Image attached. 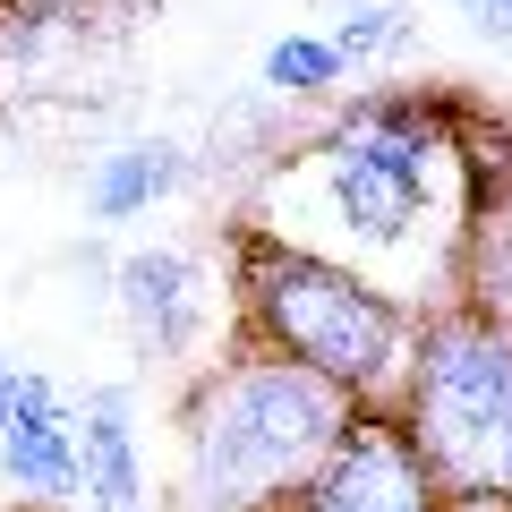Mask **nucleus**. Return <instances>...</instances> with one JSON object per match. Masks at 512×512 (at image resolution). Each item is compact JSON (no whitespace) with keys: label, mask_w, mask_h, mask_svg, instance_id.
Wrapping results in <instances>:
<instances>
[{"label":"nucleus","mask_w":512,"mask_h":512,"mask_svg":"<svg viewBox=\"0 0 512 512\" xmlns=\"http://www.w3.org/2000/svg\"><path fill=\"white\" fill-rule=\"evenodd\" d=\"M291 512H453V504L427 478L419 444L402 436L393 410H350V427L333 436V453L316 461Z\"/></svg>","instance_id":"obj_5"},{"label":"nucleus","mask_w":512,"mask_h":512,"mask_svg":"<svg viewBox=\"0 0 512 512\" xmlns=\"http://www.w3.org/2000/svg\"><path fill=\"white\" fill-rule=\"evenodd\" d=\"M350 402L308 367L231 342L180 402V512H291Z\"/></svg>","instance_id":"obj_2"},{"label":"nucleus","mask_w":512,"mask_h":512,"mask_svg":"<svg viewBox=\"0 0 512 512\" xmlns=\"http://www.w3.org/2000/svg\"><path fill=\"white\" fill-rule=\"evenodd\" d=\"M461 137H470V214L453 248V308L512 333V128L461 111Z\"/></svg>","instance_id":"obj_6"},{"label":"nucleus","mask_w":512,"mask_h":512,"mask_svg":"<svg viewBox=\"0 0 512 512\" xmlns=\"http://www.w3.org/2000/svg\"><path fill=\"white\" fill-rule=\"evenodd\" d=\"M111 299H120V316H128V333H137L146 359H197L214 342V316H222L214 265L197 248H180V239L128 248L111 265Z\"/></svg>","instance_id":"obj_7"},{"label":"nucleus","mask_w":512,"mask_h":512,"mask_svg":"<svg viewBox=\"0 0 512 512\" xmlns=\"http://www.w3.org/2000/svg\"><path fill=\"white\" fill-rule=\"evenodd\" d=\"M461 18H470V35H495V43H512V0H453Z\"/></svg>","instance_id":"obj_13"},{"label":"nucleus","mask_w":512,"mask_h":512,"mask_svg":"<svg viewBox=\"0 0 512 512\" xmlns=\"http://www.w3.org/2000/svg\"><path fill=\"white\" fill-rule=\"evenodd\" d=\"M0 478L26 512L77 504V402L0 350Z\"/></svg>","instance_id":"obj_8"},{"label":"nucleus","mask_w":512,"mask_h":512,"mask_svg":"<svg viewBox=\"0 0 512 512\" xmlns=\"http://www.w3.org/2000/svg\"><path fill=\"white\" fill-rule=\"evenodd\" d=\"M18 512H26V504H18Z\"/></svg>","instance_id":"obj_14"},{"label":"nucleus","mask_w":512,"mask_h":512,"mask_svg":"<svg viewBox=\"0 0 512 512\" xmlns=\"http://www.w3.org/2000/svg\"><path fill=\"white\" fill-rule=\"evenodd\" d=\"M333 52H342V69H367V60H393L419 43V18H410L402 0H359V9H342V26H333Z\"/></svg>","instance_id":"obj_12"},{"label":"nucleus","mask_w":512,"mask_h":512,"mask_svg":"<svg viewBox=\"0 0 512 512\" xmlns=\"http://www.w3.org/2000/svg\"><path fill=\"white\" fill-rule=\"evenodd\" d=\"M342 52H333L325 35H282L265 43V94H282V103H325V94H342Z\"/></svg>","instance_id":"obj_11"},{"label":"nucleus","mask_w":512,"mask_h":512,"mask_svg":"<svg viewBox=\"0 0 512 512\" xmlns=\"http://www.w3.org/2000/svg\"><path fill=\"white\" fill-rule=\"evenodd\" d=\"M470 214V137L444 94H359L265 171L248 231L350 265L410 316L453 308V248Z\"/></svg>","instance_id":"obj_1"},{"label":"nucleus","mask_w":512,"mask_h":512,"mask_svg":"<svg viewBox=\"0 0 512 512\" xmlns=\"http://www.w3.org/2000/svg\"><path fill=\"white\" fill-rule=\"evenodd\" d=\"M231 342H256L274 359L308 367L350 410H393L419 316L402 299H384L376 282H359L350 265H325V256L282 248V239L239 222L231 231Z\"/></svg>","instance_id":"obj_3"},{"label":"nucleus","mask_w":512,"mask_h":512,"mask_svg":"<svg viewBox=\"0 0 512 512\" xmlns=\"http://www.w3.org/2000/svg\"><path fill=\"white\" fill-rule=\"evenodd\" d=\"M77 512H154V470L128 384H94L77 402Z\"/></svg>","instance_id":"obj_9"},{"label":"nucleus","mask_w":512,"mask_h":512,"mask_svg":"<svg viewBox=\"0 0 512 512\" xmlns=\"http://www.w3.org/2000/svg\"><path fill=\"white\" fill-rule=\"evenodd\" d=\"M180 188H188V154L171 146V137H128V146H111L103 163H94L86 214L94 222H137L163 197H180Z\"/></svg>","instance_id":"obj_10"},{"label":"nucleus","mask_w":512,"mask_h":512,"mask_svg":"<svg viewBox=\"0 0 512 512\" xmlns=\"http://www.w3.org/2000/svg\"><path fill=\"white\" fill-rule=\"evenodd\" d=\"M393 419L453 512H512V333L461 308L419 316Z\"/></svg>","instance_id":"obj_4"}]
</instances>
